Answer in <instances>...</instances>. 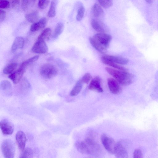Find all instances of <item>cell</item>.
<instances>
[{
    "mask_svg": "<svg viewBox=\"0 0 158 158\" xmlns=\"http://www.w3.org/2000/svg\"><path fill=\"white\" fill-rule=\"evenodd\" d=\"M105 69L121 85L127 86L133 82V76L128 71H122L109 67H106Z\"/></svg>",
    "mask_w": 158,
    "mask_h": 158,
    "instance_id": "cell-1",
    "label": "cell"
},
{
    "mask_svg": "<svg viewBox=\"0 0 158 158\" xmlns=\"http://www.w3.org/2000/svg\"><path fill=\"white\" fill-rule=\"evenodd\" d=\"M84 141L87 145L89 155L97 157L103 155V150L96 140L86 137Z\"/></svg>",
    "mask_w": 158,
    "mask_h": 158,
    "instance_id": "cell-2",
    "label": "cell"
},
{
    "mask_svg": "<svg viewBox=\"0 0 158 158\" xmlns=\"http://www.w3.org/2000/svg\"><path fill=\"white\" fill-rule=\"evenodd\" d=\"M1 149L5 158H14L15 147L11 140L6 139L3 141L2 143Z\"/></svg>",
    "mask_w": 158,
    "mask_h": 158,
    "instance_id": "cell-3",
    "label": "cell"
},
{
    "mask_svg": "<svg viewBox=\"0 0 158 158\" xmlns=\"http://www.w3.org/2000/svg\"><path fill=\"white\" fill-rule=\"evenodd\" d=\"M57 72L56 68L50 63H46L43 64L40 69L41 75L46 79H50L54 77L57 75Z\"/></svg>",
    "mask_w": 158,
    "mask_h": 158,
    "instance_id": "cell-4",
    "label": "cell"
},
{
    "mask_svg": "<svg viewBox=\"0 0 158 158\" xmlns=\"http://www.w3.org/2000/svg\"><path fill=\"white\" fill-rule=\"evenodd\" d=\"M101 140L104 148L109 153H114L116 143L112 137L103 134L101 136Z\"/></svg>",
    "mask_w": 158,
    "mask_h": 158,
    "instance_id": "cell-5",
    "label": "cell"
},
{
    "mask_svg": "<svg viewBox=\"0 0 158 158\" xmlns=\"http://www.w3.org/2000/svg\"><path fill=\"white\" fill-rule=\"evenodd\" d=\"M93 37L101 45L107 49L112 38L111 35L105 33H97Z\"/></svg>",
    "mask_w": 158,
    "mask_h": 158,
    "instance_id": "cell-6",
    "label": "cell"
},
{
    "mask_svg": "<svg viewBox=\"0 0 158 158\" xmlns=\"http://www.w3.org/2000/svg\"><path fill=\"white\" fill-rule=\"evenodd\" d=\"M114 154L116 158H128L126 146L122 141L116 143Z\"/></svg>",
    "mask_w": 158,
    "mask_h": 158,
    "instance_id": "cell-7",
    "label": "cell"
},
{
    "mask_svg": "<svg viewBox=\"0 0 158 158\" xmlns=\"http://www.w3.org/2000/svg\"><path fill=\"white\" fill-rule=\"evenodd\" d=\"M0 127L2 133L5 135H11L14 131L13 124L7 119H4L1 121Z\"/></svg>",
    "mask_w": 158,
    "mask_h": 158,
    "instance_id": "cell-8",
    "label": "cell"
},
{
    "mask_svg": "<svg viewBox=\"0 0 158 158\" xmlns=\"http://www.w3.org/2000/svg\"><path fill=\"white\" fill-rule=\"evenodd\" d=\"M31 50L34 52L43 54L48 52V48L44 40H37L33 45Z\"/></svg>",
    "mask_w": 158,
    "mask_h": 158,
    "instance_id": "cell-9",
    "label": "cell"
},
{
    "mask_svg": "<svg viewBox=\"0 0 158 158\" xmlns=\"http://www.w3.org/2000/svg\"><path fill=\"white\" fill-rule=\"evenodd\" d=\"M107 84L110 91L114 94H120L122 91V88L119 83L115 79L110 78L107 80Z\"/></svg>",
    "mask_w": 158,
    "mask_h": 158,
    "instance_id": "cell-10",
    "label": "cell"
},
{
    "mask_svg": "<svg viewBox=\"0 0 158 158\" xmlns=\"http://www.w3.org/2000/svg\"><path fill=\"white\" fill-rule=\"evenodd\" d=\"M101 60H106L117 64L122 65L126 64L129 62V60L126 58L109 55L102 56Z\"/></svg>",
    "mask_w": 158,
    "mask_h": 158,
    "instance_id": "cell-11",
    "label": "cell"
},
{
    "mask_svg": "<svg viewBox=\"0 0 158 158\" xmlns=\"http://www.w3.org/2000/svg\"><path fill=\"white\" fill-rule=\"evenodd\" d=\"M15 139L19 149L22 151H23L27 140L25 133L21 131H18L16 134Z\"/></svg>",
    "mask_w": 158,
    "mask_h": 158,
    "instance_id": "cell-12",
    "label": "cell"
},
{
    "mask_svg": "<svg viewBox=\"0 0 158 158\" xmlns=\"http://www.w3.org/2000/svg\"><path fill=\"white\" fill-rule=\"evenodd\" d=\"M25 69L20 67L17 70L10 74L8 77L15 84H17L22 78Z\"/></svg>",
    "mask_w": 158,
    "mask_h": 158,
    "instance_id": "cell-13",
    "label": "cell"
},
{
    "mask_svg": "<svg viewBox=\"0 0 158 158\" xmlns=\"http://www.w3.org/2000/svg\"><path fill=\"white\" fill-rule=\"evenodd\" d=\"M101 80L98 76L93 78L90 81L89 89L99 93L103 92V90L101 86Z\"/></svg>",
    "mask_w": 158,
    "mask_h": 158,
    "instance_id": "cell-14",
    "label": "cell"
},
{
    "mask_svg": "<svg viewBox=\"0 0 158 158\" xmlns=\"http://www.w3.org/2000/svg\"><path fill=\"white\" fill-rule=\"evenodd\" d=\"M47 22L46 19L43 17L33 23L31 26L30 30L32 32L38 31L45 27Z\"/></svg>",
    "mask_w": 158,
    "mask_h": 158,
    "instance_id": "cell-15",
    "label": "cell"
},
{
    "mask_svg": "<svg viewBox=\"0 0 158 158\" xmlns=\"http://www.w3.org/2000/svg\"><path fill=\"white\" fill-rule=\"evenodd\" d=\"M24 40L20 36H18L15 39L11 47V51L14 52L19 49H21L24 46Z\"/></svg>",
    "mask_w": 158,
    "mask_h": 158,
    "instance_id": "cell-16",
    "label": "cell"
},
{
    "mask_svg": "<svg viewBox=\"0 0 158 158\" xmlns=\"http://www.w3.org/2000/svg\"><path fill=\"white\" fill-rule=\"evenodd\" d=\"M75 146L80 152L87 155H89L87 145L84 141L77 140L75 143Z\"/></svg>",
    "mask_w": 158,
    "mask_h": 158,
    "instance_id": "cell-17",
    "label": "cell"
},
{
    "mask_svg": "<svg viewBox=\"0 0 158 158\" xmlns=\"http://www.w3.org/2000/svg\"><path fill=\"white\" fill-rule=\"evenodd\" d=\"M92 12L93 16L96 18L100 19L102 18L104 15V12L100 5L95 3L92 8Z\"/></svg>",
    "mask_w": 158,
    "mask_h": 158,
    "instance_id": "cell-18",
    "label": "cell"
},
{
    "mask_svg": "<svg viewBox=\"0 0 158 158\" xmlns=\"http://www.w3.org/2000/svg\"><path fill=\"white\" fill-rule=\"evenodd\" d=\"M91 23L94 29L98 33H104L105 31L104 25L100 21L93 19L91 21Z\"/></svg>",
    "mask_w": 158,
    "mask_h": 158,
    "instance_id": "cell-19",
    "label": "cell"
},
{
    "mask_svg": "<svg viewBox=\"0 0 158 158\" xmlns=\"http://www.w3.org/2000/svg\"><path fill=\"white\" fill-rule=\"evenodd\" d=\"M39 14L37 10H34L25 15L26 20L29 22L34 23L37 22L39 19Z\"/></svg>",
    "mask_w": 158,
    "mask_h": 158,
    "instance_id": "cell-20",
    "label": "cell"
},
{
    "mask_svg": "<svg viewBox=\"0 0 158 158\" xmlns=\"http://www.w3.org/2000/svg\"><path fill=\"white\" fill-rule=\"evenodd\" d=\"M90 42L92 46L97 50L101 53H105L107 48L101 45L93 37H89Z\"/></svg>",
    "mask_w": 158,
    "mask_h": 158,
    "instance_id": "cell-21",
    "label": "cell"
},
{
    "mask_svg": "<svg viewBox=\"0 0 158 158\" xmlns=\"http://www.w3.org/2000/svg\"><path fill=\"white\" fill-rule=\"evenodd\" d=\"M83 84L81 79L77 81L70 92V95L72 96H75L77 95L82 89Z\"/></svg>",
    "mask_w": 158,
    "mask_h": 158,
    "instance_id": "cell-22",
    "label": "cell"
},
{
    "mask_svg": "<svg viewBox=\"0 0 158 158\" xmlns=\"http://www.w3.org/2000/svg\"><path fill=\"white\" fill-rule=\"evenodd\" d=\"M64 28V24L62 22H59L55 28L52 37L53 38L58 37L62 32Z\"/></svg>",
    "mask_w": 158,
    "mask_h": 158,
    "instance_id": "cell-23",
    "label": "cell"
},
{
    "mask_svg": "<svg viewBox=\"0 0 158 158\" xmlns=\"http://www.w3.org/2000/svg\"><path fill=\"white\" fill-rule=\"evenodd\" d=\"M102 62L104 64L111 66L115 69L123 71H128L126 68L119 65L113 62L104 60H101Z\"/></svg>",
    "mask_w": 158,
    "mask_h": 158,
    "instance_id": "cell-24",
    "label": "cell"
},
{
    "mask_svg": "<svg viewBox=\"0 0 158 158\" xmlns=\"http://www.w3.org/2000/svg\"><path fill=\"white\" fill-rule=\"evenodd\" d=\"M57 2V0L52 1L50 8L48 13V15L49 17H53L56 15V10Z\"/></svg>",
    "mask_w": 158,
    "mask_h": 158,
    "instance_id": "cell-25",
    "label": "cell"
},
{
    "mask_svg": "<svg viewBox=\"0 0 158 158\" xmlns=\"http://www.w3.org/2000/svg\"><path fill=\"white\" fill-rule=\"evenodd\" d=\"M52 33L51 29L47 28L44 30L38 36L37 40H44L48 39L51 36Z\"/></svg>",
    "mask_w": 158,
    "mask_h": 158,
    "instance_id": "cell-26",
    "label": "cell"
},
{
    "mask_svg": "<svg viewBox=\"0 0 158 158\" xmlns=\"http://www.w3.org/2000/svg\"><path fill=\"white\" fill-rule=\"evenodd\" d=\"M17 66L18 64L17 63H11L5 67L3 70V72L5 74H11L13 72Z\"/></svg>",
    "mask_w": 158,
    "mask_h": 158,
    "instance_id": "cell-27",
    "label": "cell"
},
{
    "mask_svg": "<svg viewBox=\"0 0 158 158\" xmlns=\"http://www.w3.org/2000/svg\"><path fill=\"white\" fill-rule=\"evenodd\" d=\"M39 56L36 55L31 57L23 61L21 64L20 67L26 69L30 64L37 61L39 58Z\"/></svg>",
    "mask_w": 158,
    "mask_h": 158,
    "instance_id": "cell-28",
    "label": "cell"
},
{
    "mask_svg": "<svg viewBox=\"0 0 158 158\" xmlns=\"http://www.w3.org/2000/svg\"><path fill=\"white\" fill-rule=\"evenodd\" d=\"M33 152L32 150L30 148H27L23 151L19 158H32Z\"/></svg>",
    "mask_w": 158,
    "mask_h": 158,
    "instance_id": "cell-29",
    "label": "cell"
},
{
    "mask_svg": "<svg viewBox=\"0 0 158 158\" xmlns=\"http://www.w3.org/2000/svg\"><path fill=\"white\" fill-rule=\"evenodd\" d=\"M85 9L83 5L81 6L78 8L76 17L77 21H81L83 18L85 14Z\"/></svg>",
    "mask_w": 158,
    "mask_h": 158,
    "instance_id": "cell-30",
    "label": "cell"
},
{
    "mask_svg": "<svg viewBox=\"0 0 158 158\" xmlns=\"http://www.w3.org/2000/svg\"><path fill=\"white\" fill-rule=\"evenodd\" d=\"M98 1L99 4L105 8H109L113 5V1L110 0H100Z\"/></svg>",
    "mask_w": 158,
    "mask_h": 158,
    "instance_id": "cell-31",
    "label": "cell"
},
{
    "mask_svg": "<svg viewBox=\"0 0 158 158\" xmlns=\"http://www.w3.org/2000/svg\"><path fill=\"white\" fill-rule=\"evenodd\" d=\"M21 2V7L23 10H26L31 6L33 2H35L33 0H23Z\"/></svg>",
    "mask_w": 158,
    "mask_h": 158,
    "instance_id": "cell-32",
    "label": "cell"
},
{
    "mask_svg": "<svg viewBox=\"0 0 158 158\" xmlns=\"http://www.w3.org/2000/svg\"><path fill=\"white\" fill-rule=\"evenodd\" d=\"M1 87L3 90H7L11 89V84L9 81L4 80L2 81L1 83Z\"/></svg>",
    "mask_w": 158,
    "mask_h": 158,
    "instance_id": "cell-33",
    "label": "cell"
},
{
    "mask_svg": "<svg viewBox=\"0 0 158 158\" xmlns=\"http://www.w3.org/2000/svg\"><path fill=\"white\" fill-rule=\"evenodd\" d=\"M50 1L39 0L38 3V7L41 9H44L46 8L48 5Z\"/></svg>",
    "mask_w": 158,
    "mask_h": 158,
    "instance_id": "cell-34",
    "label": "cell"
},
{
    "mask_svg": "<svg viewBox=\"0 0 158 158\" xmlns=\"http://www.w3.org/2000/svg\"><path fill=\"white\" fill-rule=\"evenodd\" d=\"M92 76L91 74L89 73H87L85 74L81 78V81L83 83L88 84L91 80Z\"/></svg>",
    "mask_w": 158,
    "mask_h": 158,
    "instance_id": "cell-35",
    "label": "cell"
},
{
    "mask_svg": "<svg viewBox=\"0 0 158 158\" xmlns=\"http://www.w3.org/2000/svg\"><path fill=\"white\" fill-rule=\"evenodd\" d=\"M133 158H143V153L140 149H137L134 151Z\"/></svg>",
    "mask_w": 158,
    "mask_h": 158,
    "instance_id": "cell-36",
    "label": "cell"
},
{
    "mask_svg": "<svg viewBox=\"0 0 158 158\" xmlns=\"http://www.w3.org/2000/svg\"><path fill=\"white\" fill-rule=\"evenodd\" d=\"M10 6V2L7 0H1L0 1V7L2 9H6Z\"/></svg>",
    "mask_w": 158,
    "mask_h": 158,
    "instance_id": "cell-37",
    "label": "cell"
},
{
    "mask_svg": "<svg viewBox=\"0 0 158 158\" xmlns=\"http://www.w3.org/2000/svg\"><path fill=\"white\" fill-rule=\"evenodd\" d=\"M6 15V12L2 9H0V22L3 21L5 19Z\"/></svg>",
    "mask_w": 158,
    "mask_h": 158,
    "instance_id": "cell-38",
    "label": "cell"
},
{
    "mask_svg": "<svg viewBox=\"0 0 158 158\" xmlns=\"http://www.w3.org/2000/svg\"><path fill=\"white\" fill-rule=\"evenodd\" d=\"M19 0H12L11 1V4L12 6H15L17 4H18L19 2Z\"/></svg>",
    "mask_w": 158,
    "mask_h": 158,
    "instance_id": "cell-39",
    "label": "cell"
},
{
    "mask_svg": "<svg viewBox=\"0 0 158 158\" xmlns=\"http://www.w3.org/2000/svg\"><path fill=\"white\" fill-rule=\"evenodd\" d=\"M146 1L148 3L150 4L152 3V0H146Z\"/></svg>",
    "mask_w": 158,
    "mask_h": 158,
    "instance_id": "cell-40",
    "label": "cell"
}]
</instances>
